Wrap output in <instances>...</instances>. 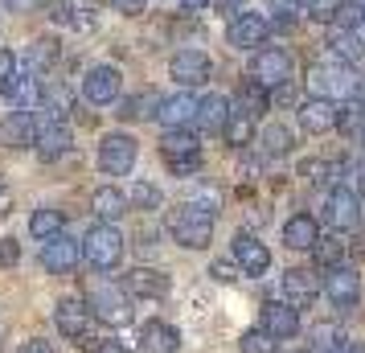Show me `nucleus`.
Here are the masks:
<instances>
[{"mask_svg":"<svg viewBox=\"0 0 365 353\" xmlns=\"http://www.w3.org/2000/svg\"><path fill=\"white\" fill-rule=\"evenodd\" d=\"M168 235L177 238L181 247H189V251L210 247V238H214V210L210 205H197V202L177 205L168 214Z\"/></svg>","mask_w":365,"mask_h":353,"instance_id":"obj_1","label":"nucleus"},{"mask_svg":"<svg viewBox=\"0 0 365 353\" xmlns=\"http://www.w3.org/2000/svg\"><path fill=\"white\" fill-rule=\"evenodd\" d=\"M222 135H226V144H234V148H247L250 140H255V119L242 116V111H230L226 128H222Z\"/></svg>","mask_w":365,"mask_h":353,"instance_id":"obj_31","label":"nucleus"},{"mask_svg":"<svg viewBox=\"0 0 365 353\" xmlns=\"http://www.w3.org/2000/svg\"><path fill=\"white\" fill-rule=\"evenodd\" d=\"M324 296L332 300V308H357V300H361V280H357V271L353 267H329V275H324Z\"/></svg>","mask_w":365,"mask_h":353,"instance_id":"obj_8","label":"nucleus"},{"mask_svg":"<svg viewBox=\"0 0 365 353\" xmlns=\"http://www.w3.org/2000/svg\"><path fill=\"white\" fill-rule=\"evenodd\" d=\"M341 9H345V0H308V17L320 21V25H332L341 17Z\"/></svg>","mask_w":365,"mask_h":353,"instance_id":"obj_38","label":"nucleus"},{"mask_svg":"<svg viewBox=\"0 0 365 353\" xmlns=\"http://www.w3.org/2000/svg\"><path fill=\"white\" fill-rule=\"evenodd\" d=\"M160 156H165V165L177 173V177H189V173H197L201 165V144L193 132H185V128H173V132L160 140Z\"/></svg>","mask_w":365,"mask_h":353,"instance_id":"obj_4","label":"nucleus"},{"mask_svg":"<svg viewBox=\"0 0 365 353\" xmlns=\"http://www.w3.org/2000/svg\"><path fill=\"white\" fill-rule=\"evenodd\" d=\"M329 53L332 58H341V62H361L365 58V46H361V37L353 34V29H332L329 34Z\"/></svg>","mask_w":365,"mask_h":353,"instance_id":"obj_28","label":"nucleus"},{"mask_svg":"<svg viewBox=\"0 0 365 353\" xmlns=\"http://www.w3.org/2000/svg\"><path fill=\"white\" fill-rule=\"evenodd\" d=\"M271 9L275 13H299V9H308V0H271Z\"/></svg>","mask_w":365,"mask_h":353,"instance_id":"obj_43","label":"nucleus"},{"mask_svg":"<svg viewBox=\"0 0 365 353\" xmlns=\"http://www.w3.org/2000/svg\"><path fill=\"white\" fill-rule=\"evenodd\" d=\"M259 144H263L267 156H287V152H292V132H287L283 123H271V128H263Z\"/></svg>","mask_w":365,"mask_h":353,"instance_id":"obj_32","label":"nucleus"},{"mask_svg":"<svg viewBox=\"0 0 365 353\" xmlns=\"http://www.w3.org/2000/svg\"><path fill=\"white\" fill-rule=\"evenodd\" d=\"M37 140V116L34 111H9L0 119V144L4 148H34Z\"/></svg>","mask_w":365,"mask_h":353,"instance_id":"obj_12","label":"nucleus"},{"mask_svg":"<svg viewBox=\"0 0 365 353\" xmlns=\"http://www.w3.org/2000/svg\"><path fill=\"white\" fill-rule=\"evenodd\" d=\"M361 25H365V9H361Z\"/></svg>","mask_w":365,"mask_h":353,"instance_id":"obj_50","label":"nucleus"},{"mask_svg":"<svg viewBox=\"0 0 365 353\" xmlns=\"http://www.w3.org/2000/svg\"><path fill=\"white\" fill-rule=\"evenodd\" d=\"M62 230H66V222H62L58 210H34V218H29V235H34L37 242H50V238H58Z\"/></svg>","mask_w":365,"mask_h":353,"instance_id":"obj_29","label":"nucleus"},{"mask_svg":"<svg viewBox=\"0 0 365 353\" xmlns=\"http://www.w3.org/2000/svg\"><path fill=\"white\" fill-rule=\"evenodd\" d=\"M263 329L275 337V341H287V337H296V333H299V308L271 300V304L263 308Z\"/></svg>","mask_w":365,"mask_h":353,"instance_id":"obj_20","label":"nucleus"},{"mask_svg":"<svg viewBox=\"0 0 365 353\" xmlns=\"http://www.w3.org/2000/svg\"><path fill=\"white\" fill-rule=\"evenodd\" d=\"M283 296H287V304L292 308H308V304L320 296V275L308 267H292L283 271Z\"/></svg>","mask_w":365,"mask_h":353,"instance_id":"obj_13","label":"nucleus"},{"mask_svg":"<svg viewBox=\"0 0 365 353\" xmlns=\"http://www.w3.org/2000/svg\"><path fill=\"white\" fill-rule=\"evenodd\" d=\"M185 9H189V13H201V9H210V4H214V0H181Z\"/></svg>","mask_w":365,"mask_h":353,"instance_id":"obj_48","label":"nucleus"},{"mask_svg":"<svg viewBox=\"0 0 365 353\" xmlns=\"http://www.w3.org/2000/svg\"><path fill=\"white\" fill-rule=\"evenodd\" d=\"M17 259H21V247L13 238H0V267H17Z\"/></svg>","mask_w":365,"mask_h":353,"instance_id":"obj_40","label":"nucleus"},{"mask_svg":"<svg viewBox=\"0 0 365 353\" xmlns=\"http://www.w3.org/2000/svg\"><path fill=\"white\" fill-rule=\"evenodd\" d=\"M17 353H53V345L50 341H41V337H34V341H25Z\"/></svg>","mask_w":365,"mask_h":353,"instance_id":"obj_44","label":"nucleus"},{"mask_svg":"<svg viewBox=\"0 0 365 353\" xmlns=\"http://www.w3.org/2000/svg\"><path fill=\"white\" fill-rule=\"evenodd\" d=\"M238 349L242 353H275V337L267 333V329H247L242 341H238Z\"/></svg>","mask_w":365,"mask_h":353,"instance_id":"obj_36","label":"nucleus"},{"mask_svg":"<svg viewBox=\"0 0 365 353\" xmlns=\"http://www.w3.org/2000/svg\"><path fill=\"white\" fill-rule=\"evenodd\" d=\"M160 202H165V198H160V189L152 185V181H135L132 198H128L132 210H160Z\"/></svg>","mask_w":365,"mask_h":353,"instance_id":"obj_33","label":"nucleus"},{"mask_svg":"<svg viewBox=\"0 0 365 353\" xmlns=\"http://www.w3.org/2000/svg\"><path fill=\"white\" fill-rule=\"evenodd\" d=\"M53 320H58V329L66 333V341H83V337L91 333V308H86L83 300H74V296L58 300Z\"/></svg>","mask_w":365,"mask_h":353,"instance_id":"obj_16","label":"nucleus"},{"mask_svg":"<svg viewBox=\"0 0 365 353\" xmlns=\"http://www.w3.org/2000/svg\"><path fill=\"white\" fill-rule=\"evenodd\" d=\"M140 341H144V349L148 353H177L181 349V333L165 324V320H148L144 329H140Z\"/></svg>","mask_w":365,"mask_h":353,"instance_id":"obj_24","label":"nucleus"},{"mask_svg":"<svg viewBox=\"0 0 365 353\" xmlns=\"http://www.w3.org/2000/svg\"><path fill=\"white\" fill-rule=\"evenodd\" d=\"M86 353H128V349H123L119 341H99V345H91Z\"/></svg>","mask_w":365,"mask_h":353,"instance_id":"obj_46","label":"nucleus"},{"mask_svg":"<svg viewBox=\"0 0 365 353\" xmlns=\"http://www.w3.org/2000/svg\"><path fill=\"white\" fill-rule=\"evenodd\" d=\"M226 119H230V103L222 99V95H205V99H197V123L205 128V132H222Z\"/></svg>","mask_w":365,"mask_h":353,"instance_id":"obj_26","label":"nucleus"},{"mask_svg":"<svg viewBox=\"0 0 365 353\" xmlns=\"http://www.w3.org/2000/svg\"><path fill=\"white\" fill-rule=\"evenodd\" d=\"M13 78H17V53L0 50V95H9Z\"/></svg>","mask_w":365,"mask_h":353,"instance_id":"obj_39","label":"nucleus"},{"mask_svg":"<svg viewBox=\"0 0 365 353\" xmlns=\"http://www.w3.org/2000/svg\"><path fill=\"white\" fill-rule=\"evenodd\" d=\"M78 259H83V242H74L70 235L50 238L46 251H41V263H46V271H53V275H70V271L78 267Z\"/></svg>","mask_w":365,"mask_h":353,"instance_id":"obj_11","label":"nucleus"},{"mask_svg":"<svg viewBox=\"0 0 365 353\" xmlns=\"http://www.w3.org/2000/svg\"><path fill=\"white\" fill-rule=\"evenodd\" d=\"M267 107H271V95H267V86L263 83H255V78H242L238 83V111L242 116H263Z\"/></svg>","mask_w":365,"mask_h":353,"instance_id":"obj_27","label":"nucleus"},{"mask_svg":"<svg viewBox=\"0 0 365 353\" xmlns=\"http://www.w3.org/2000/svg\"><path fill=\"white\" fill-rule=\"evenodd\" d=\"M316 238H320V226H316L312 214H296V218H287V226H283V242L292 251H312Z\"/></svg>","mask_w":365,"mask_h":353,"instance_id":"obj_23","label":"nucleus"},{"mask_svg":"<svg viewBox=\"0 0 365 353\" xmlns=\"http://www.w3.org/2000/svg\"><path fill=\"white\" fill-rule=\"evenodd\" d=\"M156 107H160V95L156 91H140V95L119 103V119H148L156 116Z\"/></svg>","mask_w":365,"mask_h":353,"instance_id":"obj_30","label":"nucleus"},{"mask_svg":"<svg viewBox=\"0 0 365 353\" xmlns=\"http://www.w3.org/2000/svg\"><path fill=\"white\" fill-rule=\"evenodd\" d=\"M156 119L165 123L168 132H173V128H185V123H193V119H197V99H193L189 91L168 95V99H160V107H156Z\"/></svg>","mask_w":365,"mask_h":353,"instance_id":"obj_19","label":"nucleus"},{"mask_svg":"<svg viewBox=\"0 0 365 353\" xmlns=\"http://www.w3.org/2000/svg\"><path fill=\"white\" fill-rule=\"evenodd\" d=\"M312 251H316V259H320V263H329V267H336V263L345 259V242H341L336 235H329V238L320 235V238H316V247H312Z\"/></svg>","mask_w":365,"mask_h":353,"instance_id":"obj_35","label":"nucleus"},{"mask_svg":"<svg viewBox=\"0 0 365 353\" xmlns=\"http://www.w3.org/2000/svg\"><path fill=\"white\" fill-rule=\"evenodd\" d=\"M336 345H345V337H341L336 324H316L312 329V349L316 353H332Z\"/></svg>","mask_w":365,"mask_h":353,"instance_id":"obj_37","label":"nucleus"},{"mask_svg":"<svg viewBox=\"0 0 365 353\" xmlns=\"http://www.w3.org/2000/svg\"><path fill=\"white\" fill-rule=\"evenodd\" d=\"M95 218L99 222H107V226H115L119 218H123V214H128V210H132V205H128V193H119V189H99V193H95Z\"/></svg>","mask_w":365,"mask_h":353,"instance_id":"obj_25","label":"nucleus"},{"mask_svg":"<svg viewBox=\"0 0 365 353\" xmlns=\"http://www.w3.org/2000/svg\"><path fill=\"white\" fill-rule=\"evenodd\" d=\"M53 58H58V41H53V37H37L34 46H29V53H25V62H29V70L50 66Z\"/></svg>","mask_w":365,"mask_h":353,"instance_id":"obj_34","label":"nucleus"},{"mask_svg":"<svg viewBox=\"0 0 365 353\" xmlns=\"http://www.w3.org/2000/svg\"><path fill=\"white\" fill-rule=\"evenodd\" d=\"M115 4V13H123V17H140L144 13V0H111Z\"/></svg>","mask_w":365,"mask_h":353,"instance_id":"obj_41","label":"nucleus"},{"mask_svg":"<svg viewBox=\"0 0 365 353\" xmlns=\"http://www.w3.org/2000/svg\"><path fill=\"white\" fill-rule=\"evenodd\" d=\"M267 37H271V21L259 17V13H238L226 25V41H230L234 50H259Z\"/></svg>","mask_w":365,"mask_h":353,"instance_id":"obj_7","label":"nucleus"},{"mask_svg":"<svg viewBox=\"0 0 365 353\" xmlns=\"http://www.w3.org/2000/svg\"><path fill=\"white\" fill-rule=\"evenodd\" d=\"M168 74H173L181 86H201V83H210L214 62H210V53H201V50H181V53H173Z\"/></svg>","mask_w":365,"mask_h":353,"instance_id":"obj_9","label":"nucleus"},{"mask_svg":"<svg viewBox=\"0 0 365 353\" xmlns=\"http://www.w3.org/2000/svg\"><path fill=\"white\" fill-rule=\"evenodd\" d=\"M222 4H226V9H234V4H238V0H222Z\"/></svg>","mask_w":365,"mask_h":353,"instance_id":"obj_49","label":"nucleus"},{"mask_svg":"<svg viewBox=\"0 0 365 353\" xmlns=\"http://www.w3.org/2000/svg\"><path fill=\"white\" fill-rule=\"evenodd\" d=\"M135 156H140V148H135L132 135L123 132H111L99 140V168L107 173V177H123V173H132Z\"/></svg>","mask_w":365,"mask_h":353,"instance_id":"obj_5","label":"nucleus"},{"mask_svg":"<svg viewBox=\"0 0 365 353\" xmlns=\"http://www.w3.org/2000/svg\"><path fill=\"white\" fill-rule=\"evenodd\" d=\"M83 259H86L95 271L119 267V259H123V235H119L115 226L99 222V226H95V230L83 238Z\"/></svg>","mask_w":365,"mask_h":353,"instance_id":"obj_3","label":"nucleus"},{"mask_svg":"<svg viewBox=\"0 0 365 353\" xmlns=\"http://www.w3.org/2000/svg\"><path fill=\"white\" fill-rule=\"evenodd\" d=\"M336 103L324 99V95H312V99H304L299 103V123H304V132H312V135H324L336 128Z\"/></svg>","mask_w":365,"mask_h":353,"instance_id":"obj_14","label":"nucleus"},{"mask_svg":"<svg viewBox=\"0 0 365 353\" xmlns=\"http://www.w3.org/2000/svg\"><path fill=\"white\" fill-rule=\"evenodd\" d=\"M86 308H91V317H99L103 324H128L132 320V300H128V292L111 280H91L86 284Z\"/></svg>","mask_w":365,"mask_h":353,"instance_id":"obj_2","label":"nucleus"},{"mask_svg":"<svg viewBox=\"0 0 365 353\" xmlns=\"http://www.w3.org/2000/svg\"><path fill=\"white\" fill-rule=\"evenodd\" d=\"M308 83H312L316 95H324V99H332L336 91H341V95H353V74H345L341 66H312L308 70Z\"/></svg>","mask_w":365,"mask_h":353,"instance_id":"obj_21","label":"nucleus"},{"mask_svg":"<svg viewBox=\"0 0 365 353\" xmlns=\"http://www.w3.org/2000/svg\"><path fill=\"white\" fill-rule=\"evenodd\" d=\"M234 263L242 275H267L271 267V251L255 235H234Z\"/></svg>","mask_w":365,"mask_h":353,"instance_id":"obj_15","label":"nucleus"},{"mask_svg":"<svg viewBox=\"0 0 365 353\" xmlns=\"http://www.w3.org/2000/svg\"><path fill=\"white\" fill-rule=\"evenodd\" d=\"M41 4H46V0H4V9H13V13H34Z\"/></svg>","mask_w":365,"mask_h":353,"instance_id":"obj_42","label":"nucleus"},{"mask_svg":"<svg viewBox=\"0 0 365 353\" xmlns=\"http://www.w3.org/2000/svg\"><path fill=\"white\" fill-rule=\"evenodd\" d=\"M329 218L336 222V230H353L361 222V205L353 198V189H332L329 193Z\"/></svg>","mask_w":365,"mask_h":353,"instance_id":"obj_22","label":"nucleus"},{"mask_svg":"<svg viewBox=\"0 0 365 353\" xmlns=\"http://www.w3.org/2000/svg\"><path fill=\"white\" fill-rule=\"evenodd\" d=\"M299 173H304L308 181H324V177H320V173H324V160H308V165L299 168Z\"/></svg>","mask_w":365,"mask_h":353,"instance_id":"obj_45","label":"nucleus"},{"mask_svg":"<svg viewBox=\"0 0 365 353\" xmlns=\"http://www.w3.org/2000/svg\"><path fill=\"white\" fill-rule=\"evenodd\" d=\"M250 78L263 86H287L292 83V53L271 46V50L255 53V66H250Z\"/></svg>","mask_w":365,"mask_h":353,"instance_id":"obj_6","label":"nucleus"},{"mask_svg":"<svg viewBox=\"0 0 365 353\" xmlns=\"http://www.w3.org/2000/svg\"><path fill=\"white\" fill-rule=\"evenodd\" d=\"M34 148H37V156H41V160H58V156L70 148V128L62 123V119H37Z\"/></svg>","mask_w":365,"mask_h":353,"instance_id":"obj_17","label":"nucleus"},{"mask_svg":"<svg viewBox=\"0 0 365 353\" xmlns=\"http://www.w3.org/2000/svg\"><path fill=\"white\" fill-rule=\"evenodd\" d=\"M119 86H123V78H119L115 66H91L83 78V99L95 103V107H107V103H115Z\"/></svg>","mask_w":365,"mask_h":353,"instance_id":"obj_10","label":"nucleus"},{"mask_svg":"<svg viewBox=\"0 0 365 353\" xmlns=\"http://www.w3.org/2000/svg\"><path fill=\"white\" fill-rule=\"evenodd\" d=\"M214 280H222V284L234 280V267H230V263H214Z\"/></svg>","mask_w":365,"mask_h":353,"instance_id":"obj_47","label":"nucleus"},{"mask_svg":"<svg viewBox=\"0 0 365 353\" xmlns=\"http://www.w3.org/2000/svg\"><path fill=\"white\" fill-rule=\"evenodd\" d=\"M123 292L128 296H144V300H160V296H168V275L152 267H132L128 280H123Z\"/></svg>","mask_w":365,"mask_h":353,"instance_id":"obj_18","label":"nucleus"}]
</instances>
